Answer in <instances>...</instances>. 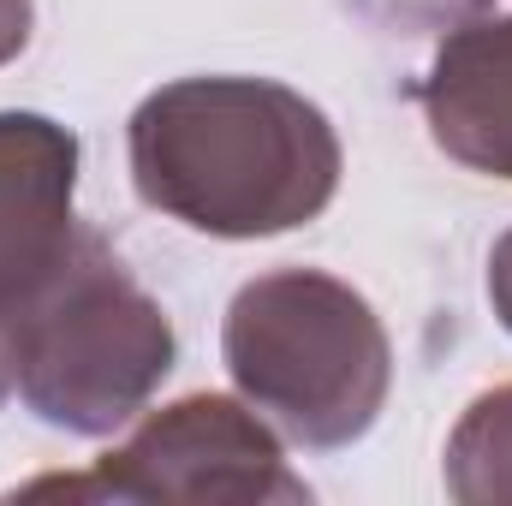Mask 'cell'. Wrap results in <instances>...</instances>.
Wrapping results in <instances>:
<instances>
[{"mask_svg": "<svg viewBox=\"0 0 512 506\" xmlns=\"http://www.w3.org/2000/svg\"><path fill=\"white\" fill-rule=\"evenodd\" d=\"M137 197L203 239L310 227L346 173L334 120L274 78H179L126 126Z\"/></svg>", "mask_w": 512, "mask_h": 506, "instance_id": "1", "label": "cell"}, {"mask_svg": "<svg viewBox=\"0 0 512 506\" xmlns=\"http://www.w3.org/2000/svg\"><path fill=\"white\" fill-rule=\"evenodd\" d=\"M221 358L239 399L310 453L364 441L393 387L376 304L322 268H268L245 280L221 322Z\"/></svg>", "mask_w": 512, "mask_h": 506, "instance_id": "2", "label": "cell"}, {"mask_svg": "<svg viewBox=\"0 0 512 506\" xmlns=\"http://www.w3.org/2000/svg\"><path fill=\"white\" fill-rule=\"evenodd\" d=\"M18 358V399L66 435L102 441L126 429L173 376V322L137 286L120 251L78 227L66 256L12 304H0Z\"/></svg>", "mask_w": 512, "mask_h": 506, "instance_id": "3", "label": "cell"}, {"mask_svg": "<svg viewBox=\"0 0 512 506\" xmlns=\"http://www.w3.org/2000/svg\"><path fill=\"white\" fill-rule=\"evenodd\" d=\"M24 495H102V501H310V483L286 465L274 423L227 393H185L149 411L84 477H42Z\"/></svg>", "mask_w": 512, "mask_h": 506, "instance_id": "4", "label": "cell"}, {"mask_svg": "<svg viewBox=\"0 0 512 506\" xmlns=\"http://www.w3.org/2000/svg\"><path fill=\"white\" fill-rule=\"evenodd\" d=\"M417 108L447 161L512 185V12H477L441 36L417 84Z\"/></svg>", "mask_w": 512, "mask_h": 506, "instance_id": "5", "label": "cell"}, {"mask_svg": "<svg viewBox=\"0 0 512 506\" xmlns=\"http://www.w3.org/2000/svg\"><path fill=\"white\" fill-rule=\"evenodd\" d=\"M78 137L48 114H0V304L24 298L78 233Z\"/></svg>", "mask_w": 512, "mask_h": 506, "instance_id": "6", "label": "cell"}, {"mask_svg": "<svg viewBox=\"0 0 512 506\" xmlns=\"http://www.w3.org/2000/svg\"><path fill=\"white\" fill-rule=\"evenodd\" d=\"M441 477L459 506H512V381L465 405L447 435Z\"/></svg>", "mask_w": 512, "mask_h": 506, "instance_id": "7", "label": "cell"}, {"mask_svg": "<svg viewBox=\"0 0 512 506\" xmlns=\"http://www.w3.org/2000/svg\"><path fill=\"white\" fill-rule=\"evenodd\" d=\"M352 18H364L376 36L393 42H423V36H447L453 24L477 18L489 0H340Z\"/></svg>", "mask_w": 512, "mask_h": 506, "instance_id": "8", "label": "cell"}, {"mask_svg": "<svg viewBox=\"0 0 512 506\" xmlns=\"http://www.w3.org/2000/svg\"><path fill=\"white\" fill-rule=\"evenodd\" d=\"M489 304H495V322L512 334V227L489 251Z\"/></svg>", "mask_w": 512, "mask_h": 506, "instance_id": "9", "label": "cell"}, {"mask_svg": "<svg viewBox=\"0 0 512 506\" xmlns=\"http://www.w3.org/2000/svg\"><path fill=\"white\" fill-rule=\"evenodd\" d=\"M30 30H36V6L30 0H0V66L30 48Z\"/></svg>", "mask_w": 512, "mask_h": 506, "instance_id": "10", "label": "cell"}, {"mask_svg": "<svg viewBox=\"0 0 512 506\" xmlns=\"http://www.w3.org/2000/svg\"><path fill=\"white\" fill-rule=\"evenodd\" d=\"M6 393H18V358H12V328L0 316V405H6Z\"/></svg>", "mask_w": 512, "mask_h": 506, "instance_id": "11", "label": "cell"}]
</instances>
